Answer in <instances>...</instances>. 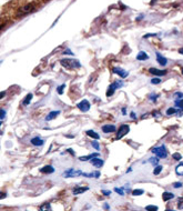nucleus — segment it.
I'll use <instances>...</instances> for the list:
<instances>
[{
	"mask_svg": "<svg viewBox=\"0 0 183 211\" xmlns=\"http://www.w3.org/2000/svg\"><path fill=\"white\" fill-rule=\"evenodd\" d=\"M60 63H61L64 68H67V69H76V68L81 67L80 61H78L76 59H69V58L61 59V60H60Z\"/></svg>",
	"mask_w": 183,
	"mask_h": 211,
	"instance_id": "f257e3e1",
	"label": "nucleus"
},
{
	"mask_svg": "<svg viewBox=\"0 0 183 211\" xmlns=\"http://www.w3.org/2000/svg\"><path fill=\"white\" fill-rule=\"evenodd\" d=\"M152 154H154L158 158L160 159H163V158H167L168 157V151H167V148H165V146H160V147H155L153 148L152 150Z\"/></svg>",
	"mask_w": 183,
	"mask_h": 211,
	"instance_id": "f03ea898",
	"label": "nucleus"
},
{
	"mask_svg": "<svg viewBox=\"0 0 183 211\" xmlns=\"http://www.w3.org/2000/svg\"><path fill=\"white\" fill-rule=\"evenodd\" d=\"M121 87H123V82L121 81V80H116L113 83H111L110 86H109V88H108L107 97H111L114 92H116V90H118V89L121 88Z\"/></svg>",
	"mask_w": 183,
	"mask_h": 211,
	"instance_id": "7ed1b4c3",
	"label": "nucleus"
},
{
	"mask_svg": "<svg viewBox=\"0 0 183 211\" xmlns=\"http://www.w3.org/2000/svg\"><path fill=\"white\" fill-rule=\"evenodd\" d=\"M34 10V4H28V5H26V6H24V7H21V8L18 10L17 14H18L19 17H22V16H26V14H31Z\"/></svg>",
	"mask_w": 183,
	"mask_h": 211,
	"instance_id": "20e7f679",
	"label": "nucleus"
},
{
	"mask_svg": "<svg viewBox=\"0 0 183 211\" xmlns=\"http://www.w3.org/2000/svg\"><path fill=\"white\" fill-rule=\"evenodd\" d=\"M129 131H130V127H129L128 125H122V126H120L119 130L117 131V137H116V139H117V140L121 139L122 137H124L125 134L129 133Z\"/></svg>",
	"mask_w": 183,
	"mask_h": 211,
	"instance_id": "39448f33",
	"label": "nucleus"
},
{
	"mask_svg": "<svg viewBox=\"0 0 183 211\" xmlns=\"http://www.w3.org/2000/svg\"><path fill=\"white\" fill-rule=\"evenodd\" d=\"M77 107H78V109L80 111H82V112H87V111H89L90 110V102L87 100V99H83L82 101H80L79 103L77 105Z\"/></svg>",
	"mask_w": 183,
	"mask_h": 211,
	"instance_id": "423d86ee",
	"label": "nucleus"
},
{
	"mask_svg": "<svg viewBox=\"0 0 183 211\" xmlns=\"http://www.w3.org/2000/svg\"><path fill=\"white\" fill-rule=\"evenodd\" d=\"M82 171L81 170H74V169H67L64 173H63V177L64 178H71V177H78V176H81Z\"/></svg>",
	"mask_w": 183,
	"mask_h": 211,
	"instance_id": "0eeeda50",
	"label": "nucleus"
},
{
	"mask_svg": "<svg viewBox=\"0 0 183 211\" xmlns=\"http://www.w3.org/2000/svg\"><path fill=\"white\" fill-rule=\"evenodd\" d=\"M149 72H151L152 75L154 76H158V77H162V76H165L167 73H168V70H159V69H157V68H150L149 69Z\"/></svg>",
	"mask_w": 183,
	"mask_h": 211,
	"instance_id": "6e6552de",
	"label": "nucleus"
},
{
	"mask_svg": "<svg viewBox=\"0 0 183 211\" xmlns=\"http://www.w3.org/2000/svg\"><path fill=\"white\" fill-rule=\"evenodd\" d=\"M112 71H113V73H116V75H118V76H120L121 78H127L128 76H129V72L125 71V70H123L122 68H119V67L113 68Z\"/></svg>",
	"mask_w": 183,
	"mask_h": 211,
	"instance_id": "1a4fd4ad",
	"label": "nucleus"
},
{
	"mask_svg": "<svg viewBox=\"0 0 183 211\" xmlns=\"http://www.w3.org/2000/svg\"><path fill=\"white\" fill-rule=\"evenodd\" d=\"M90 162H91L92 166H94L96 168H101L102 166L104 164V161L102 160V159L98 158V157H94V158H92L90 160Z\"/></svg>",
	"mask_w": 183,
	"mask_h": 211,
	"instance_id": "9d476101",
	"label": "nucleus"
},
{
	"mask_svg": "<svg viewBox=\"0 0 183 211\" xmlns=\"http://www.w3.org/2000/svg\"><path fill=\"white\" fill-rule=\"evenodd\" d=\"M102 131H103L104 133H110V132H114V131H116V126H113V125L102 126Z\"/></svg>",
	"mask_w": 183,
	"mask_h": 211,
	"instance_id": "9b49d317",
	"label": "nucleus"
},
{
	"mask_svg": "<svg viewBox=\"0 0 183 211\" xmlns=\"http://www.w3.org/2000/svg\"><path fill=\"white\" fill-rule=\"evenodd\" d=\"M88 190H89V187H76L72 190V193L74 196H77V194H81V193L88 191Z\"/></svg>",
	"mask_w": 183,
	"mask_h": 211,
	"instance_id": "f8f14e48",
	"label": "nucleus"
},
{
	"mask_svg": "<svg viewBox=\"0 0 183 211\" xmlns=\"http://www.w3.org/2000/svg\"><path fill=\"white\" fill-rule=\"evenodd\" d=\"M157 55V61L161 65V66H167V63H168V59L167 58H164L162 55H160L159 52L155 53Z\"/></svg>",
	"mask_w": 183,
	"mask_h": 211,
	"instance_id": "ddd939ff",
	"label": "nucleus"
},
{
	"mask_svg": "<svg viewBox=\"0 0 183 211\" xmlns=\"http://www.w3.org/2000/svg\"><path fill=\"white\" fill-rule=\"evenodd\" d=\"M31 144H34V146H37V147H41L44 144V140L41 139L40 137H34V138L31 139Z\"/></svg>",
	"mask_w": 183,
	"mask_h": 211,
	"instance_id": "4468645a",
	"label": "nucleus"
},
{
	"mask_svg": "<svg viewBox=\"0 0 183 211\" xmlns=\"http://www.w3.org/2000/svg\"><path fill=\"white\" fill-rule=\"evenodd\" d=\"M40 171L42 173H47V174H50V173H53L56 171V169L53 168L52 166H44L42 168L40 169Z\"/></svg>",
	"mask_w": 183,
	"mask_h": 211,
	"instance_id": "2eb2a0df",
	"label": "nucleus"
},
{
	"mask_svg": "<svg viewBox=\"0 0 183 211\" xmlns=\"http://www.w3.org/2000/svg\"><path fill=\"white\" fill-rule=\"evenodd\" d=\"M149 59V55L144 51H140L138 53V56H137V60H139V61H144V60H148Z\"/></svg>",
	"mask_w": 183,
	"mask_h": 211,
	"instance_id": "dca6fc26",
	"label": "nucleus"
},
{
	"mask_svg": "<svg viewBox=\"0 0 183 211\" xmlns=\"http://www.w3.org/2000/svg\"><path fill=\"white\" fill-rule=\"evenodd\" d=\"M94 157H99V152H96V154H88V156H83V157H80V158H79V160H80V161H89V160H91V159L94 158Z\"/></svg>",
	"mask_w": 183,
	"mask_h": 211,
	"instance_id": "f3484780",
	"label": "nucleus"
},
{
	"mask_svg": "<svg viewBox=\"0 0 183 211\" xmlns=\"http://www.w3.org/2000/svg\"><path fill=\"white\" fill-rule=\"evenodd\" d=\"M58 115H60V111H59V110L51 111V112H50V113H49V115L46 117V120H47V121H50V120L54 119V118H56V117H57Z\"/></svg>",
	"mask_w": 183,
	"mask_h": 211,
	"instance_id": "a211bd4d",
	"label": "nucleus"
},
{
	"mask_svg": "<svg viewBox=\"0 0 183 211\" xmlns=\"http://www.w3.org/2000/svg\"><path fill=\"white\" fill-rule=\"evenodd\" d=\"M86 133L89 136V137H91V138H93V139H96V140H99L100 139V136L97 133L96 131H93V130H88Z\"/></svg>",
	"mask_w": 183,
	"mask_h": 211,
	"instance_id": "6ab92c4d",
	"label": "nucleus"
},
{
	"mask_svg": "<svg viewBox=\"0 0 183 211\" xmlns=\"http://www.w3.org/2000/svg\"><path fill=\"white\" fill-rule=\"evenodd\" d=\"M162 198H163L164 201H168V200H171V199H173L174 198V194L172 192H163V194H162Z\"/></svg>",
	"mask_w": 183,
	"mask_h": 211,
	"instance_id": "aec40b11",
	"label": "nucleus"
},
{
	"mask_svg": "<svg viewBox=\"0 0 183 211\" xmlns=\"http://www.w3.org/2000/svg\"><path fill=\"white\" fill-rule=\"evenodd\" d=\"M34 98V95L32 93H28L27 96H26V98L24 99V101H22V103H24V106H28L31 102V99Z\"/></svg>",
	"mask_w": 183,
	"mask_h": 211,
	"instance_id": "412c9836",
	"label": "nucleus"
},
{
	"mask_svg": "<svg viewBox=\"0 0 183 211\" xmlns=\"http://www.w3.org/2000/svg\"><path fill=\"white\" fill-rule=\"evenodd\" d=\"M175 172H177L178 176H183V163H180L175 168Z\"/></svg>",
	"mask_w": 183,
	"mask_h": 211,
	"instance_id": "4be33fe9",
	"label": "nucleus"
},
{
	"mask_svg": "<svg viewBox=\"0 0 183 211\" xmlns=\"http://www.w3.org/2000/svg\"><path fill=\"white\" fill-rule=\"evenodd\" d=\"M177 112H178L177 108H169L168 110H167V116H172L174 113H177Z\"/></svg>",
	"mask_w": 183,
	"mask_h": 211,
	"instance_id": "5701e85b",
	"label": "nucleus"
},
{
	"mask_svg": "<svg viewBox=\"0 0 183 211\" xmlns=\"http://www.w3.org/2000/svg\"><path fill=\"white\" fill-rule=\"evenodd\" d=\"M144 193V190H142V189H135L132 191V194L133 196H141V194H143Z\"/></svg>",
	"mask_w": 183,
	"mask_h": 211,
	"instance_id": "b1692460",
	"label": "nucleus"
},
{
	"mask_svg": "<svg viewBox=\"0 0 183 211\" xmlns=\"http://www.w3.org/2000/svg\"><path fill=\"white\" fill-rule=\"evenodd\" d=\"M40 210H51V206H50V203H44L42 206L40 207Z\"/></svg>",
	"mask_w": 183,
	"mask_h": 211,
	"instance_id": "393cba45",
	"label": "nucleus"
},
{
	"mask_svg": "<svg viewBox=\"0 0 183 211\" xmlns=\"http://www.w3.org/2000/svg\"><path fill=\"white\" fill-rule=\"evenodd\" d=\"M178 209H180V210L183 209V197L178 198Z\"/></svg>",
	"mask_w": 183,
	"mask_h": 211,
	"instance_id": "a878e982",
	"label": "nucleus"
},
{
	"mask_svg": "<svg viewBox=\"0 0 183 211\" xmlns=\"http://www.w3.org/2000/svg\"><path fill=\"white\" fill-rule=\"evenodd\" d=\"M161 171H162V166H157L155 169H154V171H153V174L154 176H158Z\"/></svg>",
	"mask_w": 183,
	"mask_h": 211,
	"instance_id": "bb28decb",
	"label": "nucleus"
},
{
	"mask_svg": "<svg viewBox=\"0 0 183 211\" xmlns=\"http://www.w3.org/2000/svg\"><path fill=\"white\" fill-rule=\"evenodd\" d=\"M149 162L151 163V164H153V166H157L158 162H159V158H158V157H157V158H150Z\"/></svg>",
	"mask_w": 183,
	"mask_h": 211,
	"instance_id": "cd10ccee",
	"label": "nucleus"
},
{
	"mask_svg": "<svg viewBox=\"0 0 183 211\" xmlns=\"http://www.w3.org/2000/svg\"><path fill=\"white\" fill-rule=\"evenodd\" d=\"M174 103L178 108H183V99H178L174 101Z\"/></svg>",
	"mask_w": 183,
	"mask_h": 211,
	"instance_id": "c85d7f7f",
	"label": "nucleus"
},
{
	"mask_svg": "<svg viewBox=\"0 0 183 211\" xmlns=\"http://www.w3.org/2000/svg\"><path fill=\"white\" fill-rule=\"evenodd\" d=\"M114 191H116L118 194H120V196H124V190H123L122 188H114Z\"/></svg>",
	"mask_w": 183,
	"mask_h": 211,
	"instance_id": "c756f323",
	"label": "nucleus"
},
{
	"mask_svg": "<svg viewBox=\"0 0 183 211\" xmlns=\"http://www.w3.org/2000/svg\"><path fill=\"white\" fill-rule=\"evenodd\" d=\"M66 88V85L63 83V85H61V86H59L58 88H57V91H58L59 95H62L63 93V89Z\"/></svg>",
	"mask_w": 183,
	"mask_h": 211,
	"instance_id": "7c9ffc66",
	"label": "nucleus"
},
{
	"mask_svg": "<svg viewBox=\"0 0 183 211\" xmlns=\"http://www.w3.org/2000/svg\"><path fill=\"white\" fill-rule=\"evenodd\" d=\"M90 144H91V146L96 149V150H98V151L100 150V146H99V144H98L97 141H92V142H90Z\"/></svg>",
	"mask_w": 183,
	"mask_h": 211,
	"instance_id": "2f4dec72",
	"label": "nucleus"
},
{
	"mask_svg": "<svg viewBox=\"0 0 183 211\" xmlns=\"http://www.w3.org/2000/svg\"><path fill=\"white\" fill-rule=\"evenodd\" d=\"M160 82H161V79H160V78H153V79H151V83H152V85H159Z\"/></svg>",
	"mask_w": 183,
	"mask_h": 211,
	"instance_id": "473e14b6",
	"label": "nucleus"
},
{
	"mask_svg": "<svg viewBox=\"0 0 183 211\" xmlns=\"http://www.w3.org/2000/svg\"><path fill=\"white\" fill-rule=\"evenodd\" d=\"M145 209H147V210H153V211H157V210H158V209H159V208H158V207H157V206H152V205H151V206H147V207H145Z\"/></svg>",
	"mask_w": 183,
	"mask_h": 211,
	"instance_id": "72a5a7b5",
	"label": "nucleus"
},
{
	"mask_svg": "<svg viewBox=\"0 0 183 211\" xmlns=\"http://www.w3.org/2000/svg\"><path fill=\"white\" fill-rule=\"evenodd\" d=\"M172 158H173L174 160H181V159H182V156L180 154H172Z\"/></svg>",
	"mask_w": 183,
	"mask_h": 211,
	"instance_id": "f704fd0d",
	"label": "nucleus"
},
{
	"mask_svg": "<svg viewBox=\"0 0 183 211\" xmlns=\"http://www.w3.org/2000/svg\"><path fill=\"white\" fill-rule=\"evenodd\" d=\"M157 36H158V34H147L143 36V38L148 39V38H150V37H157Z\"/></svg>",
	"mask_w": 183,
	"mask_h": 211,
	"instance_id": "c9c22d12",
	"label": "nucleus"
},
{
	"mask_svg": "<svg viewBox=\"0 0 183 211\" xmlns=\"http://www.w3.org/2000/svg\"><path fill=\"white\" fill-rule=\"evenodd\" d=\"M158 97H159V95H151V96H150V100H152L153 102H155L157 99H158Z\"/></svg>",
	"mask_w": 183,
	"mask_h": 211,
	"instance_id": "e433bc0d",
	"label": "nucleus"
},
{
	"mask_svg": "<svg viewBox=\"0 0 183 211\" xmlns=\"http://www.w3.org/2000/svg\"><path fill=\"white\" fill-rule=\"evenodd\" d=\"M63 55H71V56H73V55H74V53H73L72 51H71V50H70V49H66V50H64V51H63Z\"/></svg>",
	"mask_w": 183,
	"mask_h": 211,
	"instance_id": "4c0bfd02",
	"label": "nucleus"
},
{
	"mask_svg": "<svg viewBox=\"0 0 183 211\" xmlns=\"http://www.w3.org/2000/svg\"><path fill=\"white\" fill-rule=\"evenodd\" d=\"M5 117H6V110L2 108L1 109V122H2V120L5 119Z\"/></svg>",
	"mask_w": 183,
	"mask_h": 211,
	"instance_id": "58836bf2",
	"label": "nucleus"
},
{
	"mask_svg": "<svg viewBox=\"0 0 183 211\" xmlns=\"http://www.w3.org/2000/svg\"><path fill=\"white\" fill-rule=\"evenodd\" d=\"M102 194H103V196H110L111 194V192L109 191V190H102Z\"/></svg>",
	"mask_w": 183,
	"mask_h": 211,
	"instance_id": "ea45409f",
	"label": "nucleus"
},
{
	"mask_svg": "<svg viewBox=\"0 0 183 211\" xmlns=\"http://www.w3.org/2000/svg\"><path fill=\"white\" fill-rule=\"evenodd\" d=\"M173 187L177 188V189H178V188H181L182 187V183L181 182H175V183H173Z\"/></svg>",
	"mask_w": 183,
	"mask_h": 211,
	"instance_id": "a19ab883",
	"label": "nucleus"
},
{
	"mask_svg": "<svg viewBox=\"0 0 183 211\" xmlns=\"http://www.w3.org/2000/svg\"><path fill=\"white\" fill-rule=\"evenodd\" d=\"M174 97H178V98H182V97H183V93H182V92H175V93H174Z\"/></svg>",
	"mask_w": 183,
	"mask_h": 211,
	"instance_id": "79ce46f5",
	"label": "nucleus"
},
{
	"mask_svg": "<svg viewBox=\"0 0 183 211\" xmlns=\"http://www.w3.org/2000/svg\"><path fill=\"white\" fill-rule=\"evenodd\" d=\"M67 152H69V154H71L72 156H74V151H73L72 149H67Z\"/></svg>",
	"mask_w": 183,
	"mask_h": 211,
	"instance_id": "37998d69",
	"label": "nucleus"
},
{
	"mask_svg": "<svg viewBox=\"0 0 183 211\" xmlns=\"http://www.w3.org/2000/svg\"><path fill=\"white\" fill-rule=\"evenodd\" d=\"M130 116H131V118H132V119H137V117H135V113H134V112H133V111H132V112H131V113H130Z\"/></svg>",
	"mask_w": 183,
	"mask_h": 211,
	"instance_id": "c03bdc74",
	"label": "nucleus"
},
{
	"mask_svg": "<svg viewBox=\"0 0 183 211\" xmlns=\"http://www.w3.org/2000/svg\"><path fill=\"white\" fill-rule=\"evenodd\" d=\"M121 112H122V115H127V108H122V110H121Z\"/></svg>",
	"mask_w": 183,
	"mask_h": 211,
	"instance_id": "a18cd8bd",
	"label": "nucleus"
},
{
	"mask_svg": "<svg viewBox=\"0 0 183 211\" xmlns=\"http://www.w3.org/2000/svg\"><path fill=\"white\" fill-rule=\"evenodd\" d=\"M6 196H7V194H6V192H2V194H1V199H5Z\"/></svg>",
	"mask_w": 183,
	"mask_h": 211,
	"instance_id": "49530a36",
	"label": "nucleus"
},
{
	"mask_svg": "<svg viewBox=\"0 0 183 211\" xmlns=\"http://www.w3.org/2000/svg\"><path fill=\"white\" fill-rule=\"evenodd\" d=\"M5 95H6V92H5V91H2V92H1V96H0V98H1V99H2V98H4V97H5Z\"/></svg>",
	"mask_w": 183,
	"mask_h": 211,
	"instance_id": "de8ad7c7",
	"label": "nucleus"
},
{
	"mask_svg": "<svg viewBox=\"0 0 183 211\" xmlns=\"http://www.w3.org/2000/svg\"><path fill=\"white\" fill-rule=\"evenodd\" d=\"M179 52L181 53V55H183V48H180V49H179Z\"/></svg>",
	"mask_w": 183,
	"mask_h": 211,
	"instance_id": "09e8293b",
	"label": "nucleus"
},
{
	"mask_svg": "<svg viewBox=\"0 0 183 211\" xmlns=\"http://www.w3.org/2000/svg\"><path fill=\"white\" fill-rule=\"evenodd\" d=\"M104 209H110V207H109V205H104Z\"/></svg>",
	"mask_w": 183,
	"mask_h": 211,
	"instance_id": "8fccbe9b",
	"label": "nucleus"
},
{
	"mask_svg": "<svg viewBox=\"0 0 183 211\" xmlns=\"http://www.w3.org/2000/svg\"><path fill=\"white\" fill-rule=\"evenodd\" d=\"M67 138H74V136H66Z\"/></svg>",
	"mask_w": 183,
	"mask_h": 211,
	"instance_id": "3c124183",
	"label": "nucleus"
},
{
	"mask_svg": "<svg viewBox=\"0 0 183 211\" xmlns=\"http://www.w3.org/2000/svg\"><path fill=\"white\" fill-rule=\"evenodd\" d=\"M131 170H132V168H129V169H128V171H127V172H128V173L131 172Z\"/></svg>",
	"mask_w": 183,
	"mask_h": 211,
	"instance_id": "603ef678",
	"label": "nucleus"
},
{
	"mask_svg": "<svg viewBox=\"0 0 183 211\" xmlns=\"http://www.w3.org/2000/svg\"><path fill=\"white\" fill-rule=\"evenodd\" d=\"M181 72H182V75H183V67H182V69H181Z\"/></svg>",
	"mask_w": 183,
	"mask_h": 211,
	"instance_id": "864d4df0",
	"label": "nucleus"
}]
</instances>
